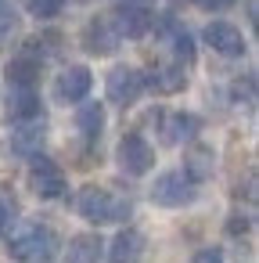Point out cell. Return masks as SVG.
<instances>
[{
  "mask_svg": "<svg viewBox=\"0 0 259 263\" xmlns=\"http://www.w3.org/2000/svg\"><path fill=\"white\" fill-rule=\"evenodd\" d=\"M8 256L18 263H51L58 256V234L47 223H22L8 238Z\"/></svg>",
  "mask_w": 259,
  "mask_h": 263,
  "instance_id": "1",
  "label": "cell"
},
{
  "mask_svg": "<svg viewBox=\"0 0 259 263\" xmlns=\"http://www.w3.org/2000/svg\"><path fill=\"white\" fill-rule=\"evenodd\" d=\"M76 209L87 223H115V220H126L130 216V202L112 195L108 187H97V184H87L79 195H76Z\"/></svg>",
  "mask_w": 259,
  "mask_h": 263,
  "instance_id": "2",
  "label": "cell"
},
{
  "mask_svg": "<svg viewBox=\"0 0 259 263\" xmlns=\"http://www.w3.org/2000/svg\"><path fill=\"white\" fill-rule=\"evenodd\" d=\"M194 195H198L194 180H187V173H180V170H166V173H158L155 184H151V198H155V205H166V209L191 205Z\"/></svg>",
  "mask_w": 259,
  "mask_h": 263,
  "instance_id": "3",
  "label": "cell"
},
{
  "mask_svg": "<svg viewBox=\"0 0 259 263\" xmlns=\"http://www.w3.org/2000/svg\"><path fill=\"white\" fill-rule=\"evenodd\" d=\"M119 166H123V173H130V177H144L151 166H155V148L148 144V137L141 134V130H130L123 141H119Z\"/></svg>",
  "mask_w": 259,
  "mask_h": 263,
  "instance_id": "4",
  "label": "cell"
},
{
  "mask_svg": "<svg viewBox=\"0 0 259 263\" xmlns=\"http://www.w3.org/2000/svg\"><path fill=\"white\" fill-rule=\"evenodd\" d=\"M29 184H33V191L40 198H62L65 195V173H62V166L54 159L40 155V152L29 155Z\"/></svg>",
  "mask_w": 259,
  "mask_h": 263,
  "instance_id": "5",
  "label": "cell"
},
{
  "mask_svg": "<svg viewBox=\"0 0 259 263\" xmlns=\"http://www.w3.org/2000/svg\"><path fill=\"white\" fill-rule=\"evenodd\" d=\"M144 72H137V69H130V65H119V69H112L108 72V83H105V90H108V101L112 105H119V108H130L141 94H144Z\"/></svg>",
  "mask_w": 259,
  "mask_h": 263,
  "instance_id": "6",
  "label": "cell"
},
{
  "mask_svg": "<svg viewBox=\"0 0 259 263\" xmlns=\"http://www.w3.org/2000/svg\"><path fill=\"white\" fill-rule=\"evenodd\" d=\"M112 18V26H115V33H119V40L126 36V40H141V36H148L151 33V26H155V18H151V11L144 8V4H123L108 15Z\"/></svg>",
  "mask_w": 259,
  "mask_h": 263,
  "instance_id": "7",
  "label": "cell"
},
{
  "mask_svg": "<svg viewBox=\"0 0 259 263\" xmlns=\"http://www.w3.org/2000/svg\"><path fill=\"white\" fill-rule=\"evenodd\" d=\"M90 87H94L90 69H87V65H69V69H62L58 80H54V98H58L62 105H79V101L90 94Z\"/></svg>",
  "mask_w": 259,
  "mask_h": 263,
  "instance_id": "8",
  "label": "cell"
},
{
  "mask_svg": "<svg viewBox=\"0 0 259 263\" xmlns=\"http://www.w3.org/2000/svg\"><path fill=\"white\" fill-rule=\"evenodd\" d=\"M205 44H209L216 54H223V58H241V54H245V36H241V29L230 26V22H209V26H205Z\"/></svg>",
  "mask_w": 259,
  "mask_h": 263,
  "instance_id": "9",
  "label": "cell"
},
{
  "mask_svg": "<svg viewBox=\"0 0 259 263\" xmlns=\"http://www.w3.org/2000/svg\"><path fill=\"white\" fill-rule=\"evenodd\" d=\"M44 137H47L44 116L11 123V152H15V155H36V152L44 148Z\"/></svg>",
  "mask_w": 259,
  "mask_h": 263,
  "instance_id": "10",
  "label": "cell"
},
{
  "mask_svg": "<svg viewBox=\"0 0 259 263\" xmlns=\"http://www.w3.org/2000/svg\"><path fill=\"white\" fill-rule=\"evenodd\" d=\"M83 47L90 54H112L119 47V33H115L112 18H90L83 29Z\"/></svg>",
  "mask_w": 259,
  "mask_h": 263,
  "instance_id": "11",
  "label": "cell"
},
{
  "mask_svg": "<svg viewBox=\"0 0 259 263\" xmlns=\"http://www.w3.org/2000/svg\"><path fill=\"white\" fill-rule=\"evenodd\" d=\"M198 126H202V123H198V116H191V112H173V116L162 112V119H158L162 144H184V141H194Z\"/></svg>",
  "mask_w": 259,
  "mask_h": 263,
  "instance_id": "12",
  "label": "cell"
},
{
  "mask_svg": "<svg viewBox=\"0 0 259 263\" xmlns=\"http://www.w3.org/2000/svg\"><path fill=\"white\" fill-rule=\"evenodd\" d=\"M141 256H144V234L133 227H123L108 245V263H141Z\"/></svg>",
  "mask_w": 259,
  "mask_h": 263,
  "instance_id": "13",
  "label": "cell"
},
{
  "mask_svg": "<svg viewBox=\"0 0 259 263\" xmlns=\"http://www.w3.org/2000/svg\"><path fill=\"white\" fill-rule=\"evenodd\" d=\"M44 116V101L33 87H11L8 94V119L11 123H22V119H36Z\"/></svg>",
  "mask_w": 259,
  "mask_h": 263,
  "instance_id": "14",
  "label": "cell"
},
{
  "mask_svg": "<svg viewBox=\"0 0 259 263\" xmlns=\"http://www.w3.org/2000/svg\"><path fill=\"white\" fill-rule=\"evenodd\" d=\"M144 83H151L155 94H180V90L187 87V65H180V62H166V65H158Z\"/></svg>",
  "mask_w": 259,
  "mask_h": 263,
  "instance_id": "15",
  "label": "cell"
},
{
  "mask_svg": "<svg viewBox=\"0 0 259 263\" xmlns=\"http://www.w3.org/2000/svg\"><path fill=\"white\" fill-rule=\"evenodd\" d=\"M212 170H216V152L209 144H191L184 152V173H187V180L202 184V180L212 177Z\"/></svg>",
  "mask_w": 259,
  "mask_h": 263,
  "instance_id": "16",
  "label": "cell"
},
{
  "mask_svg": "<svg viewBox=\"0 0 259 263\" xmlns=\"http://www.w3.org/2000/svg\"><path fill=\"white\" fill-rule=\"evenodd\" d=\"M40 58H33V54H18V58H11L8 62V69H4V80H8V87H36L40 83Z\"/></svg>",
  "mask_w": 259,
  "mask_h": 263,
  "instance_id": "17",
  "label": "cell"
},
{
  "mask_svg": "<svg viewBox=\"0 0 259 263\" xmlns=\"http://www.w3.org/2000/svg\"><path fill=\"white\" fill-rule=\"evenodd\" d=\"M101 256H105L101 234H76L65 249V263H101Z\"/></svg>",
  "mask_w": 259,
  "mask_h": 263,
  "instance_id": "18",
  "label": "cell"
},
{
  "mask_svg": "<svg viewBox=\"0 0 259 263\" xmlns=\"http://www.w3.org/2000/svg\"><path fill=\"white\" fill-rule=\"evenodd\" d=\"M76 126L87 141H97L101 130H105V105L101 101H79V112H76Z\"/></svg>",
  "mask_w": 259,
  "mask_h": 263,
  "instance_id": "19",
  "label": "cell"
},
{
  "mask_svg": "<svg viewBox=\"0 0 259 263\" xmlns=\"http://www.w3.org/2000/svg\"><path fill=\"white\" fill-rule=\"evenodd\" d=\"M22 4L33 18H54V15H62L65 0H22Z\"/></svg>",
  "mask_w": 259,
  "mask_h": 263,
  "instance_id": "20",
  "label": "cell"
},
{
  "mask_svg": "<svg viewBox=\"0 0 259 263\" xmlns=\"http://www.w3.org/2000/svg\"><path fill=\"white\" fill-rule=\"evenodd\" d=\"M248 223H252V220H248L245 213H230V220H227V234H234V238H241V234L248 231Z\"/></svg>",
  "mask_w": 259,
  "mask_h": 263,
  "instance_id": "21",
  "label": "cell"
},
{
  "mask_svg": "<svg viewBox=\"0 0 259 263\" xmlns=\"http://www.w3.org/2000/svg\"><path fill=\"white\" fill-rule=\"evenodd\" d=\"M234 98H237V101H241V98L252 101V98H255V80H252V76H245V83L237 80V83H234Z\"/></svg>",
  "mask_w": 259,
  "mask_h": 263,
  "instance_id": "22",
  "label": "cell"
},
{
  "mask_svg": "<svg viewBox=\"0 0 259 263\" xmlns=\"http://www.w3.org/2000/svg\"><path fill=\"white\" fill-rule=\"evenodd\" d=\"M191 263H223V249H216V245H209V249H202V252H194V259Z\"/></svg>",
  "mask_w": 259,
  "mask_h": 263,
  "instance_id": "23",
  "label": "cell"
},
{
  "mask_svg": "<svg viewBox=\"0 0 259 263\" xmlns=\"http://www.w3.org/2000/svg\"><path fill=\"white\" fill-rule=\"evenodd\" d=\"M194 4H198L202 11H227V8L237 4V0H194Z\"/></svg>",
  "mask_w": 259,
  "mask_h": 263,
  "instance_id": "24",
  "label": "cell"
},
{
  "mask_svg": "<svg viewBox=\"0 0 259 263\" xmlns=\"http://www.w3.org/2000/svg\"><path fill=\"white\" fill-rule=\"evenodd\" d=\"M8 223H11V205H8L4 198H0V234L8 231Z\"/></svg>",
  "mask_w": 259,
  "mask_h": 263,
  "instance_id": "25",
  "label": "cell"
},
{
  "mask_svg": "<svg viewBox=\"0 0 259 263\" xmlns=\"http://www.w3.org/2000/svg\"><path fill=\"white\" fill-rule=\"evenodd\" d=\"M11 11V0H0V15H8Z\"/></svg>",
  "mask_w": 259,
  "mask_h": 263,
  "instance_id": "26",
  "label": "cell"
},
{
  "mask_svg": "<svg viewBox=\"0 0 259 263\" xmlns=\"http://www.w3.org/2000/svg\"><path fill=\"white\" fill-rule=\"evenodd\" d=\"M126 4H148V0H126Z\"/></svg>",
  "mask_w": 259,
  "mask_h": 263,
  "instance_id": "27",
  "label": "cell"
},
{
  "mask_svg": "<svg viewBox=\"0 0 259 263\" xmlns=\"http://www.w3.org/2000/svg\"><path fill=\"white\" fill-rule=\"evenodd\" d=\"M76 4H90V0H76Z\"/></svg>",
  "mask_w": 259,
  "mask_h": 263,
  "instance_id": "28",
  "label": "cell"
}]
</instances>
